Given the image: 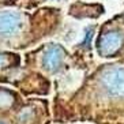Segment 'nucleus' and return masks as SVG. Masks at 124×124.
<instances>
[{"mask_svg":"<svg viewBox=\"0 0 124 124\" xmlns=\"http://www.w3.org/2000/svg\"><path fill=\"white\" fill-rule=\"evenodd\" d=\"M105 91L113 97H124V67L108 68L101 77Z\"/></svg>","mask_w":124,"mask_h":124,"instance_id":"1","label":"nucleus"},{"mask_svg":"<svg viewBox=\"0 0 124 124\" xmlns=\"http://www.w3.org/2000/svg\"><path fill=\"white\" fill-rule=\"evenodd\" d=\"M22 26V16L18 12H1L0 14V34L1 36H14L21 31Z\"/></svg>","mask_w":124,"mask_h":124,"instance_id":"2","label":"nucleus"},{"mask_svg":"<svg viewBox=\"0 0 124 124\" xmlns=\"http://www.w3.org/2000/svg\"><path fill=\"white\" fill-rule=\"evenodd\" d=\"M123 45V36L119 31H108L98 40V52L102 56L116 53Z\"/></svg>","mask_w":124,"mask_h":124,"instance_id":"3","label":"nucleus"},{"mask_svg":"<svg viewBox=\"0 0 124 124\" xmlns=\"http://www.w3.org/2000/svg\"><path fill=\"white\" fill-rule=\"evenodd\" d=\"M63 51L56 45H52L44 55V67L49 71H55L63 62Z\"/></svg>","mask_w":124,"mask_h":124,"instance_id":"4","label":"nucleus"},{"mask_svg":"<svg viewBox=\"0 0 124 124\" xmlns=\"http://www.w3.org/2000/svg\"><path fill=\"white\" fill-rule=\"evenodd\" d=\"M11 98H10V95H7L6 93H0V106H6L10 104Z\"/></svg>","mask_w":124,"mask_h":124,"instance_id":"5","label":"nucleus"},{"mask_svg":"<svg viewBox=\"0 0 124 124\" xmlns=\"http://www.w3.org/2000/svg\"><path fill=\"white\" fill-rule=\"evenodd\" d=\"M6 63V59H4V56H0V66L1 64H4Z\"/></svg>","mask_w":124,"mask_h":124,"instance_id":"6","label":"nucleus"},{"mask_svg":"<svg viewBox=\"0 0 124 124\" xmlns=\"http://www.w3.org/2000/svg\"><path fill=\"white\" fill-rule=\"evenodd\" d=\"M0 124H3V123H0Z\"/></svg>","mask_w":124,"mask_h":124,"instance_id":"7","label":"nucleus"}]
</instances>
